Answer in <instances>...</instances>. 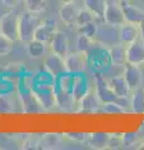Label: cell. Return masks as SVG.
I'll list each match as a JSON object with an SVG mask.
<instances>
[{"mask_svg": "<svg viewBox=\"0 0 144 150\" xmlns=\"http://www.w3.org/2000/svg\"><path fill=\"white\" fill-rule=\"evenodd\" d=\"M95 18H96V16H95L90 10H88L87 8L79 9L75 25H77V26H82V25L88 24V23H93V21H95Z\"/></svg>", "mask_w": 144, "mask_h": 150, "instance_id": "obj_25", "label": "cell"}, {"mask_svg": "<svg viewBox=\"0 0 144 150\" xmlns=\"http://www.w3.org/2000/svg\"><path fill=\"white\" fill-rule=\"evenodd\" d=\"M49 45L53 53L63 56V58H65L70 53L69 51V39L63 31H59V30L55 31L52 40L49 41Z\"/></svg>", "mask_w": 144, "mask_h": 150, "instance_id": "obj_11", "label": "cell"}, {"mask_svg": "<svg viewBox=\"0 0 144 150\" xmlns=\"http://www.w3.org/2000/svg\"><path fill=\"white\" fill-rule=\"evenodd\" d=\"M79 13V8L77 6L75 1L72 3H63L59 9V16L63 23L67 25H74L77 21V16Z\"/></svg>", "mask_w": 144, "mask_h": 150, "instance_id": "obj_17", "label": "cell"}, {"mask_svg": "<svg viewBox=\"0 0 144 150\" xmlns=\"http://www.w3.org/2000/svg\"><path fill=\"white\" fill-rule=\"evenodd\" d=\"M108 84L110 89L114 91V94L118 98H129V94H131V88L127 84L124 75H115V76H111L108 79Z\"/></svg>", "mask_w": 144, "mask_h": 150, "instance_id": "obj_14", "label": "cell"}, {"mask_svg": "<svg viewBox=\"0 0 144 150\" xmlns=\"http://www.w3.org/2000/svg\"><path fill=\"white\" fill-rule=\"evenodd\" d=\"M139 29H140V39L144 41V20L139 24Z\"/></svg>", "mask_w": 144, "mask_h": 150, "instance_id": "obj_33", "label": "cell"}, {"mask_svg": "<svg viewBox=\"0 0 144 150\" xmlns=\"http://www.w3.org/2000/svg\"><path fill=\"white\" fill-rule=\"evenodd\" d=\"M26 10L34 14L44 11L48 8V0H24Z\"/></svg>", "mask_w": 144, "mask_h": 150, "instance_id": "obj_24", "label": "cell"}, {"mask_svg": "<svg viewBox=\"0 0 144 150\" xmlns=\"http://www.w3.org/2000/svg\"><path fill=\"white\" fill-rule=\"evenodd\" d=\"M59 1L63 4V3H72V1H75V0H59Z\"/></svg>", "mask_w": 144, "mask_h": 150, "instance_id": "obj_34", "label": "cell"}, {"mask_svg": "<svg viewBox=\"0 0 144 150\" xmlns=\"http://www.w3.org/2000/svg\"><path fill=\"white\" fill-rule=\"evenodd\" d=\"M40 19L31 11H24L19 15V40L29 43L34 39V34L40 24Z\"/></svg>", "mask_w": 144, "mask_h": 150, "instance_id": "obj_1", "label": "cell"}, {"mask_svg": "<svg viewBox=\"0 0 144 150\" xmlns=\"http://www.w3.org/2000/svg\"><path fill=\"white\" fill-rule=\"evenodd\" d=\"M140 149H144V139H143V143H142V145H140Z\"/></svg>", "mask_w": 144, "mask_h": 150, "instance_id": "obj_35", "label": "cell"}, {"mask_svg": "<svg viewBox=\"0 0 144 150\" xmlns=\"http://www.w3.org/2000/svg\"><path fill=\"white\" fill-rule=\"evenodd\" d=\"M131 109L135 114H144V88L143 86L132 91Z\"/></svg>", "mask_w": 144, "mask_h": 150, "instance_id": "obj_19", "label": "cell"}, {"mask_svg": "<svg viewBox=\"0 0 144 150\" xmlns=\"http://www.w3.org/2000/svg\"><path fill=\"white\" fill-rule=\"evenodd\" d=\"M44 69L52 75V76L59 78L60 75L67 73L65 58H63V56H60L52 51V53L46 55L44 59Z\"/></svg>", "mask_w": 144, "mask_h": 150, "instance_id": "obj_5", "label": "cell"}, {"mask_svg": "<svg viewBox=\"0 0 144 150\" xmlns=\"http://www.w3.org/2000/svg\"><path fill=\"white\" fill-rule=\"evenodd\" d=\"M123 75H124L125 80H127V84L129 85L132 91L142 86L143 75H142V71H140V69H139L138 65H133V64L127 63L124 65Z\"/></svg>", "mask_w": 144, "mask_h": 150, "instance_id": "obj_10", "label": "cell"}, {"mask_svg": "<svg viewBox=\"0 0 144 150\" xmlns=\"http://www.w3.org/2000/svg\"><path fill=\"white\" fill-rule=\"evenodd\" d=\"M13 44H14V41L10 38H8L6 35L0 33V58L10 54V51L13 49Z\"/></svg>", "mask_w": 144, "mask_h": 150, "instance_id": "obj_27", "label": "cell"}, {"mask_svg": "<svg viewBox=\"0 0 144 150\" xmlns=\"http://www.w3.org/2000/svg\"><path fill=\"white\" fill-rule=\"evenodd\" d=\"M127 63L138 67L144 64V41L142 39L127 45Z\"/></svg>", "mask_w": 144, "mask_h": 150, "instance_id": "obj_9", "label": "cell"}, {"mask_svg": "<svg viewBox=\"0 0 144 150\" xmlns=\"http://www.w3.org/2000/svg\"><path fill=\"white\" fill-rule=\"evenodd\" d=\"M119 38H120V43H123L124 45H129L134 43L135 40L140 39L139 24L125 21L123 25L119 26Z\"/></svg>", "mask_w": 144, "mask_h": 150, "instance_id": "obj_7", "label": "cell"}, {"mask_svg": "<svg viewBox=\"0 0 144 150\" xmlns=\"http://www.w3.org/2000/svg\"><path fill=\"white\" fill-rule=\"evenodd\" d=\"M93 44H94V39L93 38H89L84 34H79L78 39H77V50L79 51H84V53H88L92 48Z\"/></svg>", "mask_w": 144, "mask_h": 150, "instance_id": "obj_26", "label": "cell"}, {"mask_svg": "<svg viewBox=\"0 0 144 150\" xmlns=\"http://www.w3.org/2000/svg\"><path fill=\"white\" fill-rule=\"evenodd\" d=\"M13 109V101L9 96H0V114H5V112H11Z\"/></svg>", "mask_w": 144, "mask_h": 150, "instance_id": "obj_30", "label": "cell"}, {"mask_svg": "<svg viewBox=\"0 0 144 150\" xmlns=\"http://www.w3.org/2000/svg\"><path fill=\"white\" fill-rule=\"evenodd\" d=\"M120 148H123V134H119V133L109 134L106 149L117 150V149H120Z\"/></svg>", "mask_w": 144, "mask_h": 150, "instance_id": "obj_28", "label": "cell"}, {"mask_svg": "<svg viewBox=\"0 0 144 150\" xmlns=\"http://www.w3.org/2000/svg\"><path fill=\"white\" fill-rule=\"evenodd\" d=\"M109 62L114 67H124L127 64V45L123 43L114 44L109 48Z\"/></svg>", "mask_w": 144, "mask_h": 150, "instance_id": "obj_16", "label": "cell"}, {"mask_svg": "<svg viewBox=\"0 0 144 150\" xmlns=\"http://www.w3.org/2000/svg\"><path fill=\"white\" fill-rule=\"evenodd\" d=\"M21 1H23V0H1L3 5L9 8V9H15V8H18L21 4Z\"/></svg>", "mask_w": 144, "mask_h": 150, "instance_id": "obj_32", "label": "cell"}, {"mask_svg": "<svg viewBox=\"0 0 144 150\" xmlns=\"http://www.w3.org/2000/svg\"><path fill=\"white\" fill-rule=\"evenodd\" d=\"M122 5L125 21L134 23V24H140L144 20V10L135 5H133L131 1H119Z\"/></svg>", "mask_w": 144, "mask_h": 150, "instance_id": "obj_15", "label": "cell"}, {"mask_svg": "<svg viewBox=\"0 0 144 150\" xmlns=\"http://www.w3.org/2000/svg\"><path fill=\"white\" fill-rule=\"evenodd\" d=\"M118 1H131V0H118Z\"/></svg>", "mask_w": 144, "mask_h": 150, "instance_id": "obj_36", "label": "cell"}, {"mask_svg": "<svg viewBox=\"0 0 144 150\" xmlns=\"http://www.w3.org/2000/svg\"><path fill=\"white\" fill-rule=\"evenodd\" d=\"M84 1V8L90 10L96 18H103L108 1L106 0H83Z\"/></svg>", "mask_w": 144, "mask_h": 150, "instance_id": "obj_21", "label": "cell"}, {"mask_svg": "<svg viewBox=\"0 0 144 150\" xmlns=\"http://www.w3.org/2000/svg\"><path fill=\"white\" fill-rule=\"evenodd\" d=\"M108 139H109V133H92L88 134L85 143L92 149L101 150V149H106Z\"/></svg>", "mask_w": 144, "mask_h": 150, "instance_id": "obj_18", "label": "cell"}, {"mask_svg": "<svg viewBox=\"0 0 144 150\" xmlns=\"http://www.w3.org/2000/svg\"><path fill=\"white\" fill-rule=\"evenodd\" d=\"M90 93V85L85 75L83 74H75L73 75V86H72V94L75 103L78 104L87 94Z\"/></svg>", "mask_w": 144, "mask_h": 150, "instance_id": "obj_8", "label": "cell"}, {"mask_svg": "<svg viewBox=\"0 0 144 150\" xmlns=\"http://www.w3.org/2000/svg\"><path fill=\"white\" fill-rule=\"evenodd\" d=\"M64 135L72 140H75V142H87L88 138V134H79V133H67Z\"/></svg>", "mask_w": 144, "mask_h": 150, "instance_id": "obj_31", "label": "cell"}, {"mask_svg": "<svg viewBox=\"0 0 144 150\" xmlns=\"http://www.w3.org/2000/svg\"><path fill=\"white\" fill-rule=\"evenodd\" d=\"M57 31V21L54 19H46V20L41 21L38 29H36L34 34V39H38L40 41L49 44V41L52 40L53 35Z\"/></svg>", "mask_w": 144, "mask_h": 150, "instance_id": "obj_12", "label": "cell"}, {"mask_svg": "<svg viewBox=\"0 0 144 150\" xmlns=\"http://www.w3.org/2000/svg\"><path fill=\"white\" fill-rule=\"evenodd\" d=\"M0 33L13 41L19 40V16L14 13H5L0 19Z\"/></svg>", "mask_w": 144, "mask_h": 150, "instance_id": "obj_3", "label": "cell"}, {"mask_svg": "<svg viewBox=\"0 0 144 150\" xmlns=\"http://www.w3.org/2000/svg\"><path fill=\"white\" fill-rule=\"evenodd\" d=\"M95 94L98 95L101 104L110 101H119L122 98H118L114 91L110 89L108 84V79H105L101 74L95 75Z\"/></svg>", "mask_w": 144, "mask_h": 150, "instance_id": "obj_6", "label": "cell"}, {"mask_svg": "<svg viewBox=\"0 0 144 150\" xmlns=\"http://www.w3.org/2000/svg\"><path fill=\"white\" fill-rule=\"evenodd\" d=\"M28 48V54L30 55V58L33 59H40L43 58L46 53V43L40 41L38 39H33L29 43H26Z\"/></svg>", "mask_w": 144, "mask_h": 150, "instance_id": "obj_20", "label": "cell"}, {"mask_svg": "<svg viewBox=\"0 0 144 150\" xmlns=\"http://www.w3.org/2000/svg\"><path fill=\"white\" fill-rule=\"evenodd\" d=\"M103 19L106 23V25H109V26L119 28L120 25H123L125 23V16H124V13H123L120 3L119 1L108 3Z\"/></svg>", "mask_w": 144, "mask_h": 150, "instance_id": "obj_4", "label": "cell"}, {"mask_svg": "<svg viewBox=\"0 0 144 150\" xmlns=\"http://www.w3.org/2000/svg\"><path fill=\"white\" fill-rule=\"evenodd\" d=\"M78 28V33L79 34H84L89 38H93L94 39L95 35H96V31H98V25H96L95 21L93 23H88L85 25H82V26H77Z\"/></svg>", "mask_w": 144, "mask_h": 150, "instance_id": "obj_29", "label": "cell"}, {"mask_svg": "<svg viewBox=\"0 0 144 150\" xmlns=\"http://www.w3.org/2000/svg\"><path fill=\"white\" fill-rule=\"evenodd\" d=\"M88 67V54L84 51H73L65 56V68L69 74H83Z\"/></svg>", "mask_w": 144, "mask_h": 150, "instance_id": "obj_2", "label": "cell"}, {"mask_svg": "<svg viewBox=\"0 0 144 150\" xmlns=\"http://www.w3.org/2000/svg\"><path fill=\"white\" fill-rule=\"evenodd\" d=\"M60 143H62L60 134H45L39 138V148L41 149H55Z\"/></svg>", "mask_w": 144, "mask_h": 150, "instance_id": "obj_22", "label": "cell"}, {"mask_svg": "<svg viewBox=\"0 0 144 150\" xmlns=\"http://www.w3.org/2000/svg\"><path fill=\"white\" fill-rule=\"evenodd\" d=\"M101 109V101L99 100L98 95L94 93H89L78 103V112H98Z\"/></svg>", "mask_w": 144, "mask_h": 150, "instance_id": "obj_13", "label": "cell"}, {"mask_svg": "<svg viewBox=\"0 0 144 150\" xmlns=\"http://www.w3.org/2000/svg\"><path fill=\"white\" fill-rule=\"evenodd\" d=\"M142 1H143V3H144V0H142Z\"/></svg>", "mask_w": 144, "mask_h": 150, "instance_id": "obj_37", "label": "cell"}, {"mask_svg": "<svg viewBox=\"0 0 144 150\" xmlns=\"http://www.w3.org/2000/svg\"><path fill=\"white\" fill-rule=\"evenodd\" d=\"M143 139L138 133H127L123 134V148H137L140 149Z\"/></svg>", "mask_w": 144, "mask_h": 150, "instance_id": "obj_23", "label": "cell"}]
</instances>
